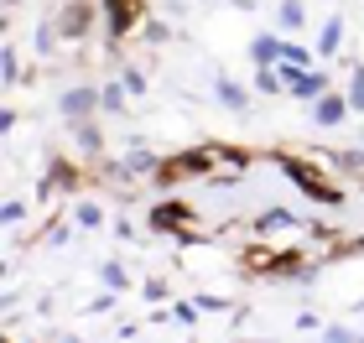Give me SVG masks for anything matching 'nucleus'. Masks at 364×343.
I'll return each mask as SVG.
<instances>
[{
  "label": "nucleus",
  "instance_id": "f257e3e1",
  "mask_svg": "<svg viewBox=\"0 0 364 343\" xmlns=\"http://www.w3.org/2000/svg\"><path fill=\"white\" fill-rule=\"evenodd\" d=\"M281 172H287V177H291V183L302 187V192H312L318 203H343V192H338V187H328V183H323V177L307 167L302 156H281Z\"/></svg>",
  "mask_w": 364,
  "mask_h": 343
},
{
  "label": "nucleus",
  "instance_id": "f03ea898",
  "mask_svg": "<svg viewBox=\"0 0 364 343\" xmlns=\"http://www.w3.org/2000/svg\"><path fill=\"white\" fill-rule=\"evenodd\" d=\"M213 167V151H182L172 156L167 167H156V183H177V177H198V172H208Z\"/></svg>",
  "mask_w": 364,
  "mask_h": 343
},
{
  "label": "nucleus",
  "instance_id": "7ed1b4c3",
  "mask_svg": "<svg viewBox=\"0 0 364 343\" xmlns=\"http://www.w3.org/2000/svg\"><path fill=\"white\" fill-rule=\"evenodd\" d=\"M58 109H63V120H94V109H99V89H89V84H78V89H68L58 99Z\"/></svg>",
  "mask_w": 364,
  "mask_h": 343
},
{
  "label": "nucleus",
  "instance_id": "20e7f679",
  "mask_svg": "<svg viewBox=\"0 0 364 343\" xmlns=\"http://www.w3.org/2000/svg\"><path fill=\"white\" fill-rule=\"evenodd\" d=\"M99 11H105V21H109V37H125V31L141 21V0H99Z\"/></svg>",
  "mask_w": 364,
  "mask_h": 343
},
{
  "label": "nucleus",
  "instance_id": "39448f33",
  "mask_svg": "<svg viewBox=\"0 0 364 343\" xmlns=\"http://www.w3.org/2000/svg\"><path fill=\"white\" fill-rule=\"evenodd\" d=\"M349 114H354L349 94H333V89H328L323 99H312V120H318V125H343Z\"/></svg>",
  "mask_w": 364,
  "mask_h": 343
},
{
  "label": "nucleus",
  "instance_id": "423d86ee",
  "mask_svg": "<svg viewBox=\"0 0 364 343\" xmlns=\"http://www.w3.org/2000/svg\"><path fill=\"white\" fill-rule=\"evenodd\" d=\"M89 21H94V6H89V0H73V6H63L58 31H63V37H84Z\"/></svg>",
  "mask_w": 364,
  "mask_h": 343
},
{
  "label": "nucleus",
  "instance_id": "0eeeda50",
  "mask_svg": "<svg viewBox=\"0 0 364 343\" xmlns=\"http://www.w3.org/2000/svg\"><path fill=\"white\" fill-rule=\"evenodd\" d=\"M287 58V37H255L250 42V62L255 68H271V62Z\"/></svg>",
  "mask_w": 364,
  "mask_h": 343
},
{
  "label": "nucleus",
  "instance_id": "6e6552de",
  "mask_svg": "<svg viewBox=\"0 0 364 343\" xmlns=\"http://www.w3.org/2000/svg\"><path fill=\"white\" fill-rule=\"evenodd\" d=\"M213 94H219V104H224V109H235V114L250 109V89H240L235 78H213Z\"/></svg>",
  "mask_w": 364,
  "mask_h": 343
},
{
  "label": "nucleus",
  "instance_id": "1a4fd4ad",
  "mask_svg": "<svg viewBox=\"0 0 364 343\" xmlns=\"http://www.w3.org/2000/svg\"><path fill=\"white\" fill-rule=\"evenodd\" d=\"M343 42V16H328L323 21V37H318V58H333Z\"/></svg>",
  "mask_w": 364,
  "mask_h": 343
},
{
  "label": "nucleus",
  "instance_id": "9d476101",
  "mask_svg": "<svg viewBox=\"0 0 364 343\" xmlns=\"http://www.w3.org/2000/svg\"><path fill=\"white\" fill-rule=\"evenodd\" d=\"M161 161L156 156H146V151H130L125 156V167H120V177H146V172H156Z\"/></svg>",
  "mask_w": 364,
  "mask_h": 343
},
{
  "label": "nucleus",
  "instance_id": "9b49d317",
  "mask_svg": "<svg viewBox=\"0 0 364 343\" xmlns=\"http://www.w3.org/2000/svg\"><path fill=\"white\" fill-rule=\"evenodd\" d=\"M291 224H296V214H287V208H266V214L255 219L260 234H271V229H291Z\"/></svg>",
  "mask_w": 364,
  "mask_h": 343
},
{
  "label": "nucleus",
  "instance_id": "f8f14e48",
  "mask_svg": "<svg viewBox=\"0 0 364 343\" xmlns=\"http://www.w3.org/2000/svg\"><path fill=\"white\" fill-rule=\"evenodd\" d=\"M255 89L260 94H281V89H287V78H281L276 62H271V68H255Z\"/></svg>",
  "mask_w": 364,
  "mask_h": 343
},
{
  "label": "nucleus",
  "instance_id": "ddd939ff",
  "mask_svg": "<svg viewBox=\"0 0 364 343\" xmlns=\"http://www.w3.org/2000/svg\"><path fill=\"white\" fill-rule=\"evenodd\" d=\"M0 84H21V58H16V47H6V53H0Z\"/></svg>",
  "mask_w": 364,
  "mask_h": 343
},
{
  "label": "nucleus",
  "instance_id": "4468645a",
  "mask_svg": "<svg viewBox=\"0 0 364 343\" xmlns=\"http://www.w3.org/2000/svg\"><path fill=\"white\" fill-rule=\"evenodd\" d=\"M307 21V11H302V0H281V26H287V31H296V26H302Z\"/></svg>",
  "mask_w": 364,
  "mask_h": 343
},
{
  "label": "nucleus",
  "instance_id": "2eb2a0df",
  "mask_svg": "<svg viewBox=\"0 0 364 343\" xmlns=\"http://www.w3.org/2000/svg\"><path fill=\"white\" fill-rule=\"evenodd\" d=\"M125 94H130V89H120V84L99 89V109H109V114H114V109H125Z\"/></svg>",
  "mask_w": 364,
  "mask_h": 343
},
{
  "label": "nucleus",
  "instance_id": "dca6fc26",
  "mask_svg": "<svg viewBox=\"0 0 364 343\" xmlns=\"http://www.w3.org/2000/svg\"><path fill=\"white\" fill-rule=\"evenodd\" d=\"M349 104H354V114H364V68L349 73Z\"/></svg>",
  "mask_w": 364,
  "mask_h": 343
},
{
  "label": "nucleus",
  "instance_id": "f3484780",
  "mask_svg": "<svg viewBox=\"0 0 364 343\" xmlns=\"http://www.w3.org/2000/svg\"><path fill=\"white\" fill-rule=\"evenodd\" d=\"M99 276H105V286H109V291H125V286H130V276H125V266H114V260H109V266L99 271Z\"/></svg>",
  "mask_w": 364,
  "mask_h": 343
},
{
  "label": "nucleus",
  "instance_id": "a211bd4d",
  "mask_svg": "<svg viewBox=\"0 0 364 343\" xmlns=\"http://www.w3.org/2000/svg\"><path fill=\"white\" fill-rule=\"evenodd\" d=\"M338 172H364V151H338V156H328Z\"/></svg>",
  "mask_w": 364,
  "mask_h": 343
},
{
  "label": "nucleus",
  "instance_id": "6ab92c4d",
  "mask_svg": "<svg viewBox=\"0 0 364 343\" xmlns=\"http://www.w3.org/2000/svg\"><path fill=\"white\" fill-rule=\"evenodd\" d=\"M73 136H78V146H84V151H99V130H94L89 120H78V125H73Z\"/></svg>",
  "mask_w": 364,
  "mask_h": 343
},
{
  "label": "nucleus",
  "instance_id": "aec40b11",
  "mask_svg": "<svg viewBox=\"0 0 364 343\" xmlns=\"http://www.w3.org/2000/svg\"><path fill=\"white\" fill-rule=\"evenodd\" d=\"M78 224H84V229H99V224H105V214H99V203H78Z\"/></svg>",
  "mask_w": 364,
  "mask_h": 343
},
{
  "label": "nucleus",
  "instance_id": "412c9836",
  "mask_svg": "<svg viewBox=\"0 0 364 343\" xmlns=\"http://www.w3.org/2000/svg\"><path fill=\"white\" fill-rule=\"evenodd\" d=\"M281 62H302V68H312V53L296 47V42H287V58H281Z\"/></svg>",
  "mask_w": 364,
  "mask_h": 343
},
{
  "label": "nucleus",
  "instance_id": "4be33fe9",
  "mask_svg": "<svg viewBox=\"0 0 364 343\" xmlns=\"http://www.w3.org/2000/svg\"><path fill=\"white\" fill-rule=\"evenodd\" d=\"M125 89H130V94H141V89H146V73L130 68V73H125Z\"/></svg>",
  "mask_w": 364,
  "mask_h": 343
},
{
  "label": "nucleus",
  "instance_id": "5701e85b",
  "mask_svg": "<svg viewBox=\"0 0 364 343\" xmlns=\"http://www.w3.org/2000/svg\"><path fill=\"white\" fill-rule=\"evenodd\" d=\"M26 219V203H6V224H21Z\"/></svg>",
  "mask_w": 364,
  "mask_h": 343
}]
</instances>
